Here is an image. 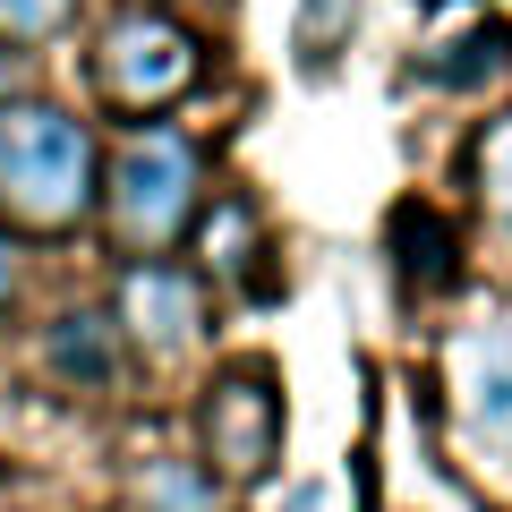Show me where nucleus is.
<instances>
[{"label": "nucleus", "mask_w": 512, "mask_h": 512, "mask_svg": "<svg viewBox=\"0 0 512 512\" xmlns=\"http://www.w3.org/2000/svg\"><path fill=\"white\" fill-rule=\"evenodd\" d=\"M103 197V154L77 111L43 103V94H9L0 103V231L69 239Z\"/></svg>", "instance_id": "f257e3e1"}, {"label": "nucleus", "mask_w": 512, "mask_h": 512, "mask_svg": "<svg viewBox=\"0 0 512 512\" xmlns=\"http://www.w3.org/2000/svg\"><path fill=\"white\" fill-rule=\"evenodd\" d=\"M94 205L111 214V239H120L128 256H163V248H180V239L197 231V214H205V154L188 146L180 128L137 120V137L111 154V180H103Z\"/></svg>", "instance_id": "f03ea898"}, {"label": "nucleus", "mask_w": 512, "mask_h": 512, "mask_svg": "<svg viewBox=\"0 0 512 512\" xmlns=\"http://www.w3.org/2000/svg\"><path fill=\"white\" fill-rule=\"evenodd\" d=\"M282 376L265 359H239L205 384L197 402V444H205V470L214 487H256V478L282 470Z\"/></svg>", "instance_id": "7ed1b4c3"}, {"label": "nucleus", "mask_w": 512, "mask_h": 512, "mask_svg": "<svg viewBox=\"0 0 512 512\" xmlns=\"http://www.w3.org/2000/svg\"><path fill=\"white\" fill-rule=\"evenodd\" d=\"M197 77H205V43L188 35L180 18H163V9H128V18H111L103 52H94V86H103V103L128 111V120L171 111Z\"/></svg>", "instance_id": "20e7f679"}, {"label": "nucleus", "mask_w": 512, "mask_h": 512, "mask_svg": "<svg viewBox=\"0 0 512 512\" xmlns=\"http://www.w3.org/2000/svg\"><path fill=\"white\" fill-rule=\"evenodd\" d=\"M111 325L146 350V359H180V350L205 333V291H197V274L163 265V256H137V265L120 274V308H111Z\"/></svg>", "instance_id": "39448f33"}, {"label": "nucleus", "mask_w": 512, "mask_h": 512, "mask_svg": "<svg viewBox=\"0 0 512 512\" xmlns=\"http://www.w3.org/2000/svg\"><path fill=\"white\" fill-rule=\"evenodd\" d=\"M453 410H461V436H470L478 453L512 461V316L461 333V350H453Z\"/></svg>", "instance_id": "423d86ee"}, {"label": "nucleus", "mask_w": 512, "mask_h": 512, "mask_svg": "<svg viewBox=\"0 0 512 512\" xmlns=\"http://www.w3.org/2000/svg\"><path fill=\"white\" fill-rule=\"evenodd\" d=\"M384 239H393V274H402L410 299H436V291H453V282H461V239H453V222H444L427 197L393 205Z\"/></svg>", "instance_id": "0eeeda50"}, {"label": "nucleus", "mask_w": 512, "mask_h": 512, "mask_svg": "<svg viewBox=\"0 0 512 512\" xmlns=\"http://www.w3.org/2000/svg\"><path fill=\"white\" fill-rule=\"evenodd\" d=\"M43 367H52L60 384H111L120 376V325H111L103 308H69L52 333H43Z\"/></svg>", "instance_id": "6e6552de"}, {"label": "nucleus", "mask_w": 512, "mask_h": 512, "mask_svg": "<svg viewBox=\"0 0 512 512\" xmlns=\"http://www.w3.org/2000/svg\"><path fill=\"white\" fill-rule=\"evenodd\" d=\"M222 487L205 461H154L146 470V512H214Z\"/></svg>", "instance_id": "1a4fd4ad"}, {"label": "nucleus", "mask_w": 512, "mask_h": 512, "mask_svg": "<svg viewBox=\"0 0 512 512\" xmlns=\"http://www.w3.org/2000/svg\"><path fill=\"white\" fill-rule=\"evenodd\" d=\"M504 52H512V26H478V35L444 43V60H427V77L436 86H478V77L504 69Z\"/></svg>", "instance_id": "9d476101"}, {"label": "nucleus", "mask_w": 512, "mask_h": 512, "mask_svg": "<svg viewBox=\"0 0 512 512\" xmlns=\"http://www.w3.org/2000/svg\"><path fill=\"white\" fill-rule=\"evenodd\" d=\"M478 188H487V205H495V222L512 231V111L504 120H487V137H478Z\"/></svg>", "instance_id": "9b49d317"}, {"label": "nucleus", "mask_w": 512, "mask_h": 512, "mask_svg": "<svg viewBox=\"0 0 512 512\" xmlns=\"http://www.w3.org/2000/svg\"><path fill=\"white\" fill-rule=\"evenodd\" d=\"M77 0H0V43H52L69 35Z\"/></svg>", "instance_id": "f8f14e48"}, {"label": "nucleus", "mask_w": 512, "mask_h": 512, "mask_svg": "<svg viewBox=\"0 0 512 512\" xmlns=\"http://www.w3.org/2000/svg\"><path fill=\"white\" fill-rule=\"evenodd\" d=\"M9 299H18V239L0 231V316H9Z\"/></svg>", "instance_id": "ddd939ff"}]
</instances>
